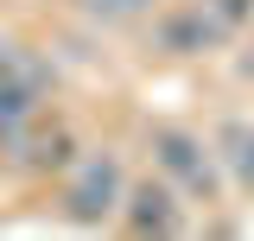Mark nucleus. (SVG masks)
Segmentation results:
<instances>
[{"instance_id": "obj_1", "label": "nucleus", "mask_w": 254, "mask_h": 241, "mask_svg": "<svg viewBox=\"0 0 254 241\" xmlns=\"http://www.w3.org/2000/svg\"><path fill=\"white\" fill-rule=\"evenodd\" d=\"M133 152H140V165H146V172H159V178L172 184V190H178L197 216L222 210V203L235 197V190H229V178H222L216 146H210V133H203V120L153 115V120H140Z\"/></svg>"}, {"instance_id": "obj_2", "label": "nucleus", "mask_w": 254, "mask_h": 241, "mask_svg": "<svg viewBox=\"0 0 254 241\" xmlns=\"http://www.w3.org/2000/svg\"><path fill=\"white\" fill-rule=\"evenodd\" d=\"M127 184H133V146L121 140H83L76 165L51 184V210H58L64 229H115V216L127 203Z\"/></svg>"}, {"instance_id": "obj_3", "label": "nucleus", "mask_w": 254, "mask_h": 241, "mask_svg": "<svg viewBox=\"0 0 254 241\" xmlns=\"http://www.w3.org/2000/svg\"><path fill=\"white\" fill-rule=\"evenodd\" d=\"M140 51L153 63H203L216 51H229V38L210 26V13L197 0H165L153 19L140 26Z\"/></svg>"}, {"instance_id": "obj_4", "label": "nucleus", "mask_w": 254, "mask_h": 241, "mask_svg": "<svg viewBox=\"0 0 254 241\" xmlns=\"http://www.w3.org/2000/svg\"><path fill=\"white\" fill-rule=\"evenodd\" d=\"M197 229V210H190L185 197L172 190V184L159 178V172H133L127 184V203L115 216V235H133V241H172V235H190Z\"/></svg>"}, {"instance_id": "obj_5", "label": "nucleus", "mask_w": 254, "mask_h": 241, "mask_svg": "<svg viewBox=\"0 0 254 241\" xmlns=\"http://www.w3.org/2000/svg\"><path fill=\"white\" fill-rule=\"evenodd\" d=\"M203 133H210V146H216V159H222L229 190L254 203V115L235 108V102H222V108L203 115Z\"/></svg>"}, {"instance_id": "obj_6", "label": "nucleus", "mask_w": 254, "mask_h": 241, "mask_svg": "<svg viewBox=\"0 0 254 241\" xmlns=\"http://www.w3.org/2000/svg\"><path fill=\"white\" fill-rule=\"evenodd\" d=\"M58 6H64V19L83 26L89 38H140V26L165 0H58Z\"/></svg>"}, {"instance_id": "obj_7", "label": "nucleus", "mask_w": 254, "mask_h": 241, "mask_svg": "<svg viewBox=\"0 0 254 241\" xmlns=\"http://www.w3.org/2000/svg\"><path fill=\"white\" fill-rule=\"evenodd\" d=\"M197 6L210 13V26H216L222 38H229V45H235V38H242V32L254 26V0H197Z\"/></svg>"}, {"instance_id": "obj_8", "label": "nucleus", "mask_w": 254, "mask_h": 241, "mask_svg": "<svg viewBox=\"0 0 254 241\" xmlns=\"http://www.w3.org/2000/svg\"><path fill=\"white\" fill-rule=\"evenodd\" d=\"M229 76H235V89H254V26L229 45Z\"/></svg>"}, {"instance_id": "obj_9", "label": "nucleus", "mask_w": 254, "mask_h": 241, "mask_svg": "<svg viewBox=\"0 0 254 241\" xmlns=\"http://www.w3.org/2000/svg\"><path fill=\"white\" fill-rule=\"evenodd\" d=\"M0 190H6V159H0Z\"/></svg>"}, {"instance_id": "obj_10", "label": "nucleus", "mask_w": 254, "mask_h": 241, "mask_svg": "<svg viewBox=\"0 0 254 241\" xmlns=\"http://www.w3.org/2000/svg\"><path fill=\"white\" fill-rule=\"evenodd\" d=\"M0 6H6V0H0Z\"/></svg>"}]
</instances>
